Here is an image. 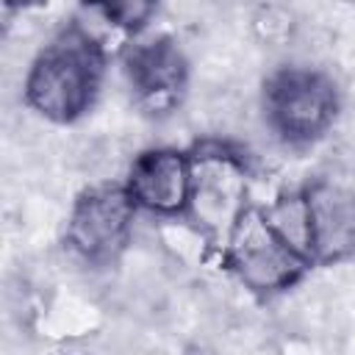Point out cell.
Masks as SVG:
<instances>
[{"mask_svg": "<svg viewBox=\"0 0 355 355\" xmlns=\"http://www.w3.org/2000/svg\"><path fill=\"white\" fill-rule=\"evenodd\" d=\"M128 83L139 103L153 114H166L180 103L186 89V58L169 39L139 42L125 55Z\"/></svg>", "mask_w": 355, "mask_h": 355, "instance_id": "52a82bcc", "label": "cell"}, {"mask_svg": "<svg viewBox=\"0 0 355 355\" xmlns=\"http://www.w3.org/2000/svg\"><path fill=\"white\" fill-rule=\"evenodd\" d=\"M25 3H28V0H6V6H8V8H22Z\"/></svg>", "mask_w": 355, "mask_h": 355, "instance_id": "8fae6325", "label": "cell"}, {"mask_svg": "<svg viewBox=\"0 0 355 355\" xmlns=\"http://www.w3.org/2000/svg\"><path fill=\"white\" fill-rule=\"evenodd\" d=\"M139 208L125 183H97L86 189L67 219V247L86 266L114 263L133 239Z\"/></svg>", "mask_w": 355, "mask_h": 355, "instance_id": "5b68a950", "label": "cell"}, {"mask_svg": "<svg viewBox=\"0 0 355 355\" xmlns=\"http://www.w3.org/2000/svg\"><path fill=\"white\" fill-rule=\"evenodd\" d=\"M311 214V261H341L355 252V186L319 180L305 189Z\"/></svg>", "mask_w": 355, "mask_h": 355, "instance_id": "ba28073f", "label": "cell"}, {"mask_svg": "<svg viewBox=\"0 0 355 355\" xmlns=\"http://www.w3.org/2000/svg\"><path fill=\"white\" fill-rule=\"evenodd\" d=\"M247 208L244 158L222 144H205L197 150L191 155V191L183 216L208 241L225 244Z\"/></svg>", "mask_w": 355, "mask_h": 355, "instance_id": "277c9868", "label": "cell"}, {"mask_svg": "<svg viewBox=\"0 0 355 355\" xmlns=\"http://www.w3.org/2000/svg\"><path fill=\"white\" fill-rule=\"evenodd\" d=\"M125 189L139 211L158 219L183 216L191 191V155L175 147H153L133 158Z\"/></svg>", "mask_w": 355, "mask_h": 355, "instance_id": "8992f818", "label": "cell"}, {"mask_svg": "<svg viewBox=\"0 0 355 355\" xmlns=\"http://www.w3.org/2000/svg\"><path fill=\"white\" fill-rule=\"evenodd\" d=\"M338 94L333 80L311 67H283L263 92V116L269 130L294 147L316 141L333 125Z\"/></svg>", "mask_w": 355, "mask_h": 355, "instance_id": "3957f363", "label": "cell"}, {"mask_svg": "<svg viewBox=\"0 0 355 355\" xmlns=\"http://www.w3.org/2000/svg\"><path fill=\"white\" fill-rule=\"evenodd\" d=\"M89 8L114 31L139 33L153 19L158 0H86Z\"/></svg>", "mask_w": 355, "mask_h": 355, "instance_id": "30bf717a", "label": "cell"}, {"mask_svg": "<svg viewBox=\"0 0 355 355\" xmlns=\"http://www.w3.org/2000/svg\"><path fill=\"white\" fill-rule=\"evenodd\" d=\"M222 250L230 275L252 294H280L311 266V261L269 225L261 208L241 214Z\"/></svg>", "mask_w": 355, "mask_h": 355, "instance_id": "7a4b0ae2", "label": "cell"}, {"mask_svg": "<svg viewBox=\"0 0 355 355\" xmlns=\"http://www.w3.org/2000/svg\"><path fill=\"white\" fill-rule=\"evenodd\" d=\"M103 72V44L86 28L69 25L33 55L22 80L25 105L47 122L69 125L94 105Z\"/></svg>", "mask_w": 355, "mask_h": 355, "instance_id": "6da1fadb", "label": "cell"}, {"mask_svg": "<svg viewBox=\"0 0 355 355\" xmlns=\"http://www.w3.org/2000/svg\"><path fill=\"white\" fill-rule=\"evenodd\" d=\"M269 225L297 250L311 261V214H308V200L305 191H288L275 197L266 208H261Z\"/></svg>", "mask_w": 355, "mask_h": 355, "instance_id": "9c48e42d", "label": "cell"}]
</instances>
